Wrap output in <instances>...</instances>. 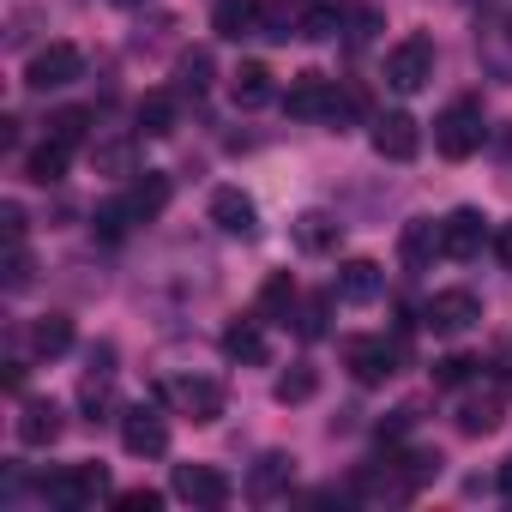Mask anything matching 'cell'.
Wrapping results in <instances>:
<instances>
[{
  "label": "cell",
  "mask_w": 512,
  "mask_h": 512,
  "mask_svg": "<svg viewBox=\"0 0 512 512\" xmlns=\"http://www.w3.org/2000/svg\"><path fill=\"white\" fill-rule=\"evenodd\" d=\"M290 308H296V278H290V272H272V278L260 284V314H266V320H290Z\"/></svg>",
  "instance_id": "obj_23"
},
{
  "label": "cell",
  "mask_w": 512,
  "mask_h": 512,
  "mask_svg": "<svg viewBox=\"0 0 512 512\" xmlns=\"http://www.w3.org/2000/svg\"><path fill=\"white\" fill-rule=\"evenodd\" d=\"M482 247H488V217L470 211V205H458V211L440 223V253H446V260H476Z\"/></svg>",
  "instance_id": "obj_7"
},
{
  "label": "cell",
  "mask_w": 512,
  "mask_h": 512,
  "mask_svg": "<svg viewBox=\"0 0 512 512\" xmlns=\"http://www.w3.org/2000/svg\"><path fill=\"white\" fill-rule=\"evenodd\" d=\"M344 241V223L338 217H326V211H302L296 217V247L302 253H332Z\"/></svg>",
  "instance_id": "obj_19"
},
{
  "label": "cell",
  "mask_w": 512,
  "mask_h": 512,
  "mask_svg": "<svg viewBox=\"0 0 512 512\" xmlns=\"http://www.w3.org/2000/svg\"><path fill=\"white\" fill-rule=\"evenodd\" d=\"M229 91H235L241 109H266V103H272V67H266V61H241L235 79H229Z\"/></svg>",
  "instance_id": "obj_17"
},
{
  "label": "cell",
  "mask_w": 512,
  "mask_h": 512,
  "mask_svg": "<svg viewBox=\"0 0 512 512\" xmlns=\"http://www.w3.org/2000/svg\"><path fill=\"white\" fill-rule=\"evenodd\" d=\"M470 356H446V362H434V386H464L470 380Z\"/></svg>",
  "instance_id": "obj_34"
},
{
  "label": "cell",
  "mask_w": 512,
  "mask_h": 512,
  "mask_svg": "<svg viewBox=\"0 0 512 512\" xmlns=\"http://www.w3.org/2000/svg\"><path fill=\"white\" fill-rule=\"evenodd\" d=\"M121 446H127L133 458H157V452H169V422H163L151 404H133V410L121 416Z\"/></svg>",
  "instance_id": "obj_8"
},
{
  "label": "cell",
  "mask_w": 512,
  "mask_h": 512,
  "mask_svg": "<svg viewBox=\"0 0 512 512\" xmlns=\"http://www.w3.org/2000/svg\"><path fill=\"white\" fill-rule=\"evenodd\" d=\"M284 476H290V458H284V452H272V458H260V470H253V494H260V500H266V494H272V488H278Z\"/></svg>",
  "instance_id": "obj_32"
},
{
  "label": "cell",
  "mask_w": 512,
  "mask_h": 512,
  "mask_svg": "<svg viewBox=\"0 0 512 512\" xmlns=\"http://www.w3.org/2000/svg\"><path fill=\"white\" fill-rule=\"evenodd\" d=\"M476 320H482V302H476L470 290H440V296L422 308V326L440 332V338H458V332H470Z\"/></svg>",
  "instance_id": "obj_5"
},
{
  "label": "cell",
  "mask_w": 512,
  "mask_h": 512,
  "mask_svg": "<svg viewBox=\"0 0 512 512\" xmlns=\"http://www.w3.org/2000/svg\"><path fill=\"white\" fill-rule=\"evenodd\" d=\"M169 193H175V187H169V175H157V169H145V175H139V181L127 187V205H133V217H139V223H151V217H163V205H169Z\"/></svg>",
  "instance_id": "obj_18"
},
{
  "label": "cell",
  "mask_w": 512,
  "mask_h": 512,
  "mask_svg": "<svg viewBox=\"0 0 512 512\" xmlns=\"http://www.w3.org/2000/svg\"><path fill=\"white\" fill-rule=\"evenodd\" d=\"M169 398H175V410H181V416H193V422H217V416H223V404H229V398H223V386H217V380H199V374L175 380V386H169Z\"/></svg>",
  "instance_id": "obj_10"
},
{
  "label": "cell",
  "mask_w": 512,
  "mask_h": 512,
  "mask_svg": "<svg viewBox=\"0 0 512 512\" xmlns=\"http://www.w3.org/2000/svg\"><path fill=\"white\" fill-rule=\"evenodd\" d=\"M7 284H13V290L31 284V260H25V247H19V241H13V253H7Z\"/></svg>",
  "instance_id": "obj_36"
},
{
  "label": "cell",
  "mask_w": 512,
  "mask_h": 512,
  "mask_svg": "<svg viewBox=\"0 0 512 512\" xmlns=\"http://www.w3.org/2000/svg\"><path fill=\"white\" fill-rule=\"evenodd\" d=\"M223 356H229V362H247V368H253V362H266L272 350H266V332L253 326V320H235V326L223 332Z\"/></svg>",
  "instance_id": "obj_20"
},
{
  "label": "cell",
  "mask_w": 512,
  "mask_h": 512,
  "mask_svg": "<svg viewBox=\"0 0 512 512\" xmlns=\"http://www.w3.org/2000/svg\"><path fill=\"white\" fill-rule=\"evenodd\" d=\"M139 133H151V139L175 133V97H169V91H151V97L139 103Z\"/></svg>",
  "instance_id": "obj_25"
},
{
  "label": "cell",
  "mask_w": 512,
  "mask_h": 512,
  "mask_svg": "<svg viewBox=\"0 0 512 512\" xmlns=\"http://www.w3.org/2000/svg\"><path fill=\"white\" fill-rule=\"evenodd\" d=\"M97 163H109L115 175H133V145H109V151H103Z\"/></svg>",
  "instance_id": "obj_38"
},
{
  "label": "cell",
  "mask_w": 512,
  "mask_h": 512,
  "mask_svg": "<svg viewBox=\"0 0 512 512\" xmlns=\"http://www.w3.org/2000/svg\"><path fill=\"white\" fill-rule=\"evenodd\" d=\"M302 31V13L290 7V0H260V37H296Z\"/></svg>",
  "instance_id": "obj_27"
},
{
  "label": "cell",
  "mask_w": 512,
  "mask_h": 512,
  "mask_svg": "<svg viewBox=\"0 0 512 512\" xmlns=\"http://www.w3.org/2000/svg\"><path fill=\"white\" fill-rule=\"evenodd\" d=\"M0 223H7V241H25V205H0Z\"/></svg>",
  "instance_id": "obj_39"
},
{
  "label": "cell",
  "mask_w": 512,
  "mask_h": 512,
  "mask_svg": "<svg viewBox=\"0 0 512 512\" xmlns=\"http://www.w3.org/2000/svg\"><path fill=\"white\" fill-rule=\"evenodd\" d=\"M374 151H380V157H392V163H410V157L422 151V127H416L410 115H398V109H392V115H380V121H374Z\"/></svg>",
  "instance_id": "obj_11"
},
{
  "label": "cell",
  "mask_w": 512,
  "mask_h": 512,
  "mask_svg": "<svg viewBox=\"0 0 512 512\" xmlns=\"http://www.w3.org/2000/svg\"><path fill=\"white\" fill-rule=\"evenodd\" d=\"M428 79H434V43H428V37H404V43L386 55V85L404 91V97H416Z\"/></svg>",
  "instance_id": "obj_3"
},
{
  "label": "cell",
  "mask_w": 512,
  "mask_h": 512,
  "mask_svg": "<svg viewBox=\"0 0 512 512\" xmlns=\"http://www.w3.org/2000/svg\"><path fill=\"white\" fill-rule=\"evenodd\" d=\"M115 7H145V0H115Z\"/></svg>",
  "instance_id": "obj_42"
},
{
  "label": "cell",
  "mask_w": 512,
  "mask_h": 512,
  "mask_svg": "<svg viewBox=\"0 0 512 512\" xmlns=\"http://www.w3.org/2000/svg\"><path fill=\"white\" fill-rule=\"evenodd\" d=\"M175 494L193 506H223L229 500V476L211 464H175Z\"/></svg>",
  "instance_id": "obj_12"
},
{
  "label": "cell",
  "mask_w": 512,
  "mask_h": 512,
  "mask_svg": "<svg viewBox=\"0 0 512 512\" xmlns=\"http://www.w3.org/2000/svg\"><path fill=\"white\" fill-rule=\"evenodd\" d=\"M157 506H163L157 488H127V494H121V512H157Z\"/></svg>",
  "instance_id": "obj_35"
},
{
  "label": "cell",
  "mask_w": 512,
  "mask_h": 512,
  "mask_svg": "<svg viewBox=\"0 0 512 512\" xmlns=\"http://www.w3.org/2000/svg\"><path fill=\"white\" fill-rule=\"evenodd\" d=\"M338 13H344V0H308V7H302V31H296V37H308V43L338 37Z\"/></svg>",
  "instance_id": "obj_22"
},
{
  "label": "cell",
  "mask_w": 512,
  "mask_h": 512,
  "mask_svg": "<svg viewBox=\"0 0 512 512\" xmlns=\"http://www.w3.org/2000/svg\"><path fill=\"white\" fill-rule=\"evenodd\" d=\"M19 440H25V446H55V440H61V404L31 398V404L19 410Z\"/></svg>",
  "instance_id": "obj_16"
},
{
  "label": "cell",
  "mask_w": 512,
  "mask_h": 512,
  "mask_svg": "<svg viewBox=\"0 0 512 512\" xmlns=\"http://www.w3.org/2000/svg\"><path fill=\"white\" fill-rule=\"evenodd\" d=\"M398 368H404V344H392V338H356L350 344V374L362 386H386Z\"/></svg>",
  "instance_id": "obj_6"
},
{
  "label": "cell",
  "mask_w": 512,
  "mask_h": 512,
  "mask_svg": "<svg viewBox=\"0 0 512 512\" xmlns=\"http://www.w3.org/2000/svg\"><path fill=\"white\" fill-rule=\"evenodd\" d=\"M500 494H506V500H512V458H506V464H500Z\"/></svg>",
  "instance_id": "obj_41"
},
{
  "label": "cell",
  "mask_w": 512,
  "mask_h": 512,
  "mask_svg": "<svg viewBox=\"0 0 512 512\" xmlns=\"http://www.w3.org/2000/svg\"><path fill=\"white\" fill-rule=\"evenodd\" d=\"M458 428H464V434H494V428H500V398H470V404L458 410Z\"/></svg>",
  "instance_id": "obj_29"
},
{
  "label": "cell",
  "mask_w": 512,
  "mask_h": 512,
  "mask_svg": "<svg viewBox=\"0 0 512 512\" xmlns=\"http://www.w3.org/2000/svg\"><path fill=\"white\" fill-rule=\"evenodd\" d=\"M380 296H386V272H380L374 260H350V266L338 272V302L368 308V302H380Z\"/></svg>",
  "instance_id": "obj_14"
},
{
  "label": "cell",
  "mask_w": 512,
  "mask_h": 512,
  "mask_svg": "<svg viewBox=\"0 0 512 512\" xmlns=\"http://www.w3.org/2000/svg\"><path fill=\"white\" fill-rule=\"evenodd\" d=\"M79 67H85V55H79L73 43H49V49H37V55H31L25 85H31V91H61V85H73V79H79Z\"/></svg>",
  "instance_id": "obj_4"
},
{
  "label": "cell",
  "mask_w": 512,
  "mask_h": 512,
  "mask_svg": "<svg viewBox=\"0 0 512 512\" xmlns=\"http://www.w3.org/2000/svg\"><path fill=\"white\" fill-rule=\"evenodd\" d=\"M494 260L512 272V223H500V229H494Z\"/></svg>",
  "instance_id": "obj_40"
},
{
  "label": "cell",
  "mask_w": 512,
  "mask_h": 512,
  "mask_svg": "<svg viewBox=\"0 0 512 512\" xmlns=\"http://www.w3.org/2000/svg\"><path fill=\"white\" fill-rule=\"evenodd\" d=\"M211 223L223 229V235H253V229H260V211H253V199L241 193V187H217L211 193Z\"/></svg>",
  "instance_id": "obj_13"
},
{
  "label": "cell",
  "mask_w": 512,
  "mask_h": 512,
  "mask_svg": "<svg viewBox=\"0 0 512 512\" xmlns=\"http://www.w3.org/2000/svg\"><path fill=\"white\" fill-rule=\"evenodd\" d=\"M211 31L223 43L253 37V31H260V0H217V7H211Z\"/></svg>",
  "instance_id": "obj_15"
},
{
  "label": "cell",
  "mask_w": 512,
  "mask_h": 512,
  "mask_svg": "<svg viewBox=\"0 0 512 512\" xmlns=\"http://www.w3.org/2000/svg\"><path fill=\"white\" fill-rule=\"evenodd\" d=\"M67 344H73V320H67V314H49V320L31 326V350H37V356H61Z\"/></svg>",
  "instance_id": "obj_26"
},
{
  "label": "cell",
  "mask_w": 512,
  "mask_h": 512,
  "mask_svg": "<svg viewBox=\"0 0 512 512\" xmlns=\"http://www.w3.org/2000/svg\"><path fill=\"white\" fill-rule=\"evenodd\" d=\"M434 145H440V157H452V163L476 157V151H482V109H476L470 97L452 103V109L434 121Z\"/></svg>",
  "instance_id": "obj_2"
},
{
  "label": "cell",
  "mask_w": 512,
  "mask_h": 512,
  "mask_svg": "<svg viewBox=\"0 0 512 512\" xmlns=\"http://www.w3.org/2000/svg\"><path fill=\"white\" fill-rule=\"evenodd\" d=\"M205 73H211V55H187V61H181V79H187V91H205Z\"/></svg>",
  "instance_id": "obj_37"
},
{
  "label": "cell",
  "mask_w": 512,
  "mask_h": 512,
  "mask_svg": "<svg viewBox=\"0 0 512 512\" xmlns=\"http://www.w3.org/2000/svg\"><path fill=\"white\" fill-rule=\"evenodd\" d=\"M428 253H440V223L410 217V223H404V260H410V266H428Z\"/></svg>",
  "instance_id": "obj_24"
},
{
  "label": "cell",
  "mask_w": 512,
  "mask_h": 512,
  "mask_svg": "<svg viewBox=\"0 0 512 512\" xmlns=\"http://www.w3.org/2000/svg\"><path fill=\"white\" fill-rule=\"evenodd\" d=\"M85 121H91L85 109H61V115L49 121V139H61L67 151H73V145H85Z\"/></svg>",
  "instance_id": "obj_31"
},
{
  "label": "cell",
  "mask_w": 512,
  "mask_h": 512,
  "mask_svg": "<svg viewBox=\"0 0 512 512\" xmlns=\"http://www.w3.org/2000/svg\"><path fill=\"white\" fill-rule=\"evenodd\" d=\"M43 494H49V506H61V512L97 506V500L109 494V470H103V464H73V470H61V476H43Z\"/></svg>",
  "instance_id": "obj_1"
},
{
  "label": "cell",
  "mask_w": 512,
  "mask_h": 512,
  "mask_svg": "<svg viewBox=\"0 0 512 512\" xmlns=\"http://www.w3.org/2000/svg\"><path fill=\"white\" fill-rule=\"evenodd\" d=\"M326 308H332L326 296H314V302H302V320H296V326H302V338H326Z\"/></svg>",
  "instance_id": "obj_33"
},
{
  "label": "cell",
  "mask_w": 512,
  "mask_h": 512,
  "mask_svg": "<svg viewBox=\"0 0 512 512\" xmlns=\"http://www.w3.org/2000/svg\"><path fill=\"white\" fill-rule=\"evenodd\" d=\"M284 109H290L296 121H320V115H332V109H338V91H332V79H326V73H296V79H290V91H284Z\"/></svg>",
  "instance_id": "obj_9"
},
{
  "label": "cell",
  "mask_w": 512,
  "mask_h": 512,
  "mask_svg": "<svg viewBox=\"0 0 512 512\" xmlns=\"http://www.w3.org/2000/svg\"><path fill=\"white\" fill-rule=\"evenodd\" d=\"M67 157H73V151H67L61 139H49V145H37V151L25 157V175H31L37 187H55V181L67 175Z\"/></svg>",
  "instance_id": "obj_21"
},
{
  "label": "cell",
  "mask_w": 512,
  "mask_h": 512,
  "mask_svg": "<svg viewBox=\"0 0 512 512\" xmlns=\"http://www.w3.org/2000/svg\"><path fill=\"white\" fill-rule=\"evenodd\" d=\"M320 392V374L314 368H290V374H278V404H308Z\"/></svg>",
  "instance_id": "obj_30"
},
{
  "label": "cell",
  "mask_w": 512,
  "mask_h": 512,
  "mask_svg": "<svg viewBox=\"0 0 512 512\" xmlns=\"http://www.w3.org/2000/svg\"><path fill=\"white\" fill-rule=\"evenodd\" d=\"M133 223H139V217H133V205H127V199H109V205H97V217H91V229H97L103 241H121Z\"/></svg>",
  "instance_id": "obj_28"
}]
</instances>
